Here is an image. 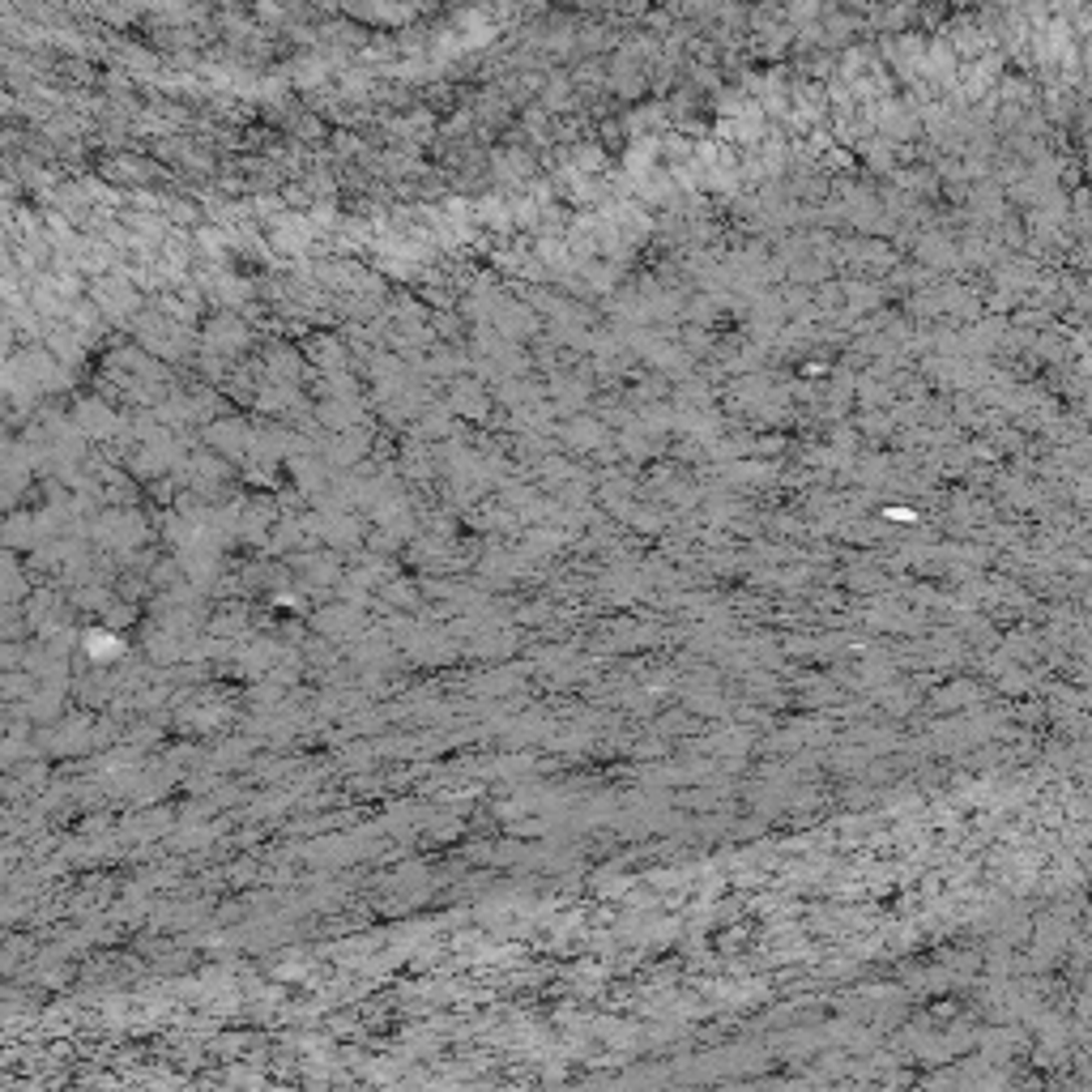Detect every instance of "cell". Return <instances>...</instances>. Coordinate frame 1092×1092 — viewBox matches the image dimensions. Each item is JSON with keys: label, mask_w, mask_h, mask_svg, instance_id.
Listing matches in <instances>:
<instances>
[{"label": "cell", "mask_w": 1092, "mask_h": 1092, "mask_svg": "<svg viewBox=\"0 0 1092 1092\" xmlns=\"http://www.w3.org/2000/svg\"><path fill=\"white\" fill-rule=\"evenodd\" d=\"M0 542L5 546H35V517H30V512H9V521L0 525Z\"/></svg>", "instance_id": "6da1fadb"}]
</instances>
